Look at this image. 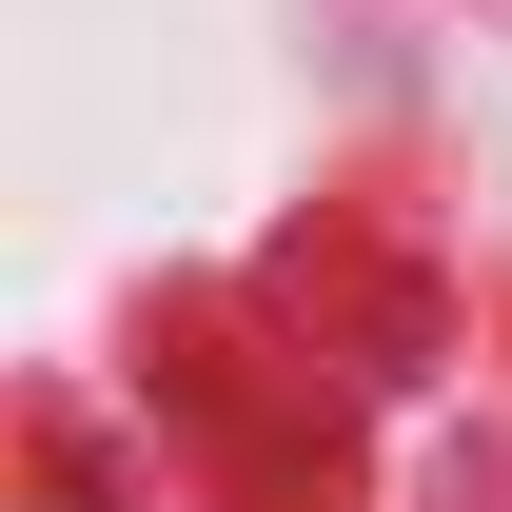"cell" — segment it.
<instances>
[]
</instances>
